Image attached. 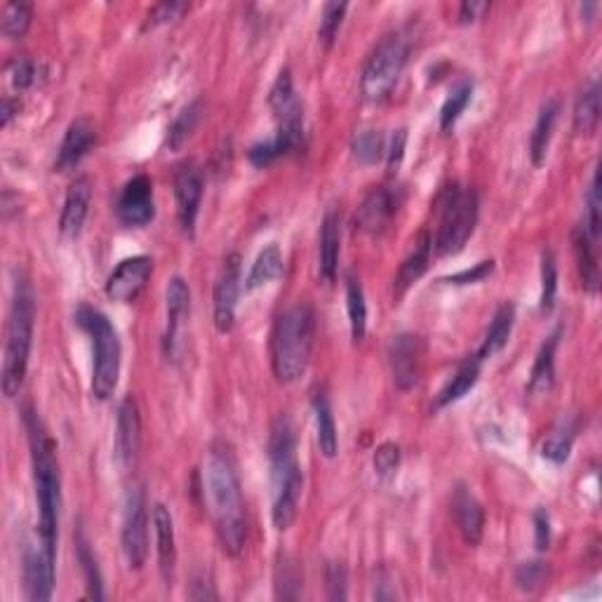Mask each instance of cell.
<instances>
[{
  "mask_svg": "<svg viewBox=\"0 0 602 602\" xmlns=\"http://www.w3.org/2000/svg\"><path fill=\"white\" fill-rule=\"evenodd\" d=\"M26 431H29L31 459H33V483H36L38 499V534L45 544L57 548V530H59V511H62V476H59V464L48 431L38 414L26 410L24 414Z\"/></svg>",
  "mask_w": 602,
  "mask_h": 602,
  "instance_id": "3",
  "label": "cell"
},
{
  "mask_svg": "<svg viewBox=\"0 0 602 602\" xmlns=\"http://www.w3.org/2000/svg\"><path fill=\"white\" fill-rule=\"evenodd\" d=\"M546 577H548L546 563H541V560H530V563H523L518 570H515V586L525 593H534L546 584Z\"/></svg>",
  "mask_w": 602,
  "mask_h": 602,
  "instance_id": "46",
  "label": "cell"
},
{
  "mask_svg": "<svg viewBox=\"0 0 602 602\" xmlns=\"http://www.w3.org/2000/svg\"><path fill=\"white\" fill-rule=\"evenodd\" d=\"M513 323H515V306L506 301V304H501L497 313H494L490 330H487V334H485L483 346H480V351L476 353L483 363L487 358L497 356V353L508 344V337H511V332H513Z\"/></svg>",
  "mask_w": 602,
  "mask_h": 602,
  "instance_id": "33",
  "label": "cell"
},
{
  "mask_svg": "<svg viewBox=\"0 0 602 602\" xmlns=\"http://www.w3.org/2000/svg\"><path fill=\"white\" fill-rule=\"evenodd\" d=\"M431 250H433V238L428 231H421L417 240H414L410 254L405 257V262L400 264L398 276H396V294L407 292V287L424 276L428 269V262H431Z\"/></svg>",
  "mask_w": 602,
  "mask_h": 602,
  "instance_id": "26",
  "label": "cell"
},
{
  "mask_svg": "<svg viewBox=\"0 0 602 602\" xmlns=\"http://www.w3.org/2000/svg\"><path fill=\"white\" fill-rule=\"evenodd\" d=\"M76 553H78V563L83 567L85 574V584H88V595L95 600L104 598V581H102V572H99L95 551H92L88 537H85L83 530L76 532Z\"/></svg>",
  "mask_w": 602,
  "mask_h": 602,
  "instance_id": "36",
  "label": "cell"
},
{
  "mask_svg": "<svg viewBox=\"0 0 602 602\" xmlns=\"http://www.w3.org/2000/svg\"><path fill=\"white\" fill-rule=\"evenodd\" d=\"M555 294H558V262L553 250L541 254V311H553Z\"/></svg>",
  "mask_w": 602,
  "mask_h": 602,
  "instance_id": "42",
  "label": "cell"
},
{
  "mask_svg": "<svg viewBox=\"0 0 602 602\" xmlns=\"http://www.w3.org/2000/svg\"><path fill=\"white\" fill-rule=\"evenodd\" d=\"M372 464L379 478H391L400 466V447L396 443L379 445L377 452H374Z\"/></svg>",
  "mask_w": 602,
  "mask_h": 602,
  "instance_id": "47",
  "label": "cell"
},
{
  "mask_svg": "<svg viewBox=\"0 0 602 602\" xmlns=\"http://www.w3.org/2000/svg\"><path fill=\"white\" fill-rule=\"evenodd\" d=\"M175 198L179 226L186 236H193L200 200H203V175L196 165H184L175 175Z\"/></svg>",
  "mask_w": 602,
  "mask_h": 602,
  "instance_id": "18",
  "label": "cell"
},
{
  "mask_svg": "<svg viewBox=\"0 0 602 602\" xmlns=\"http://www.w3.org/2000/svg\"><path fill=\"white\" fill-rule=\"evenodd\" d=\"M17 113H19V102H15V99H12V97H5L3 99V116H0V125L8 127L10 120L15 118Z\"/></svg>",
  "mask_w": 602,
  "mask_h": 602,
  "instance_id": "55",
  "label": "cell"
},
{
  "mask_svg": "<svg viewBox=\"0 0 602 602\" xmlns=\"http://www.w3.org/2000/svg\"><path fill=\"white\" fill-rule=\"evenodd\" d=\"M558 116H560V99L558 97L546 99L544 106L539 109L537 123H534L532 139H530V156L534 167L544 165L548 146H551L555 123H558Z\"/></svg>",
  "mask_w": 602,
  "mask_h": 602,
  "instance_id": "28",
  "label": "cell"
},
{
  "mask_svg": "<svg viewBox=\"0 0 602 602\" xmlns=\"http://www.w3.org/2000/svg\"><path fill=\"white\" fill-rule=\"evenodd\" d=\"M97 144V127L90 118H76L66 127V135L62 139V146L57 151L55 170L69 172L76 167L80 160L88 156L92 146Z\"/></svg>",
  "mask_w": 602,
  "mask_h": 602,
  "instance_id": "19",
  "label": "cell"
},
{
  "mask_svg": "<svg viewBox=\"0 0 602 602\" xmlns=\"http://www.w3.org/2000/svg\"><path fill=\"white\" fill-rule=\"evenodd\" d=\"M452 511H454V520H457L461 537H464L466 544L478 546L480 539H483V532H485V511H483V506H480V501L473 497V494L468 492L464 485H459L457 490H454Z\"/></svg>",
  "mask_w": 602,
  "mask_h": 602,
  "instance_id": "22",
  "label": "cell"
},
{
  "mask_svg": "<svg viewBox=\"0 0 602 602\" xmlns=\"http://www.w3.org/2000/svg\"><path fill=\"white\" fill-rule=\"evenodd\" d=\"M494 271V262L492 259H485V262H480L473 266V269H466L461 273H454V276L445 278L443 283H450V285H471V283H480V280H485L490 273Z\"/></svg>",
  "mask_w": 602,
  "mask_h": 602,
  "instance_id": "50",
  "label": "cell"
},
{
  "mask_svg": "<svg viewBox=\"0 0 602 602\" xmlns=\"http://www.w3.org/2000/svg\"><path fill=\"white\" fill-rule=\"evenodd\" d=\"M269 466L273 501L271 518L273 525L285 532L297 518L301 487H304V473H301L297 459V438H294V426L287 414H278L271 426Z\"/></svg>",
  "mask_w": 602,
  "mask_h": 602,
  "instance_id": "2",
  "label": "cell"
},
{
  "mask_svg": "<svg viewBox=\"0 0 602 602\" xmlns=\"http://www.w3.org/2000/svg\"><path fill=\"white\" fill-rule=\"evenodd\" d=\"M313 339H316V313L306 301L290 306L276 320L271 334V365L278 381L292 384L304 377L311 363Z\"/></svg>",
  "mask_w": 602,
  "mask_h": 602,
  "instance_id": "4",
  "label": "cell"
},
{
  "mask_svg": "<svg viewBox=\"0 0 602 602\" xmlns=\"http://www.w3.org/2000/svg\"><path fill=\"white\" fill-rule=\"evenodd\" d=\"M8 76L12 88L24 92L36 85L38 80V64L31 57H15L8 62Z\"/></svg>",
  "mask_w": 602,
  "mask_h": 602,
  "instance_id": "45",
  "label": "cell"
},
{
  "mask_svg": "<svg viewBox=\"0 0 602 602\" xmlns=\"http://www.w3.org/2000/svg\"><path fill=\"white\" fill-rule=\"evenodd\" d=\"M325 581H327V598L330 600H346L349 595V574L346 567L341 563H330L325 570Z\"/></svg>",
  "mask_w": 602,
  "mask_h": 602,
  "instance_id": "48",
  "label": "cell"
},
{
  "mask_svg": "<svg viewBox=\"0 0 602 602\" xmlns=\"http://www.w3.org/2000/svg\"><path fill=\"white\" fill-rule=\"evenodd\" d=\"M153 527H156V544H158V563L163 577L170 581L172 570L177 563V546H175V520H172L170 508L163 504L153 506Z\"/></svg>",
  "mask_w": 602,
  "mask_h": 602,
  "instance_id": "25",
  "label": "cell"
},
{
  "mask_svg": "<svg viewBox=\"0 0 602 602\" xmlns=\"http://www.w3.org/2000/svg\"><path fill=\"white\" fill-rule=\"evenodd\" d=\"M339 245H341V217L337 207H330L320 226V247H318V259H320V276L327 283H332L337 278L339 271Z\"/></svg>",
  "mask_w": 602,
  "mask_h": 602,
  "instance_id": "24",
  "label": "cell"
},
{
  "mask_svg": "<svg viewBox=\"0 0 602 602\" xmlns=\"http://www.w3.org/2000/svg\"><path fill=\"white\" fill-rule=\"evenodd\" d=\"M301 144H304V125H278L276 135L250 146L247 158L254 167H266L287 153L297 151Z\"/></svg>",
  "mask_w": 602,
  "mask_h": 602,
  "instance_id": "20",
  "label": "cell"
},
{
  "mask_svg": "<svg viewBox=\"0 0 602 602\" xmlns=\"http://www.w3.org/2000/svg\"><path fill=\"white\" fill-rule=\"evenodd\" d=\"M405 144H407V130H405V127H400V130H396V135L391 137V146H389V151H386V156H389V170L391 172H398L400 163H403Z\"/></svg>",
  "mask_w": 602,
  "mask_h": 602,
  "instance_id": "53",
  "label": "cell"
},
{
  "mask_svg": "<svg viewBox=\"0 0 602 602\" xmlns=\"http://www.w3.org/2000/svg\"><path fill=\"white\" fill-rule=\"evenodd\" d=\"M191 316V290L182 276H175L167 283V332L165 353L167 358H179V341H182L184 325Z\"/></svg>",
  "mask_w": 602,
  "mask_h": 602,
  "instance_id": "16",
  "label": "cell"
},
{
  "mask_svg": "<svg viewBox=\"0 0 602 602\" xmlns=\"http://www.w3.org/2000/svg\"><path fill=\"white\" fill-rule=\"evenodd\" d=\"M600 172H593L591 186H588V196H586V217L581 229H584L588 236L593 240L600 238Z\"/></svg>",
  "mask_w": 602,
  "mask_h": 602,
  "instance_id": "44",
  "label": "cell"
},
{
  "mask_svg": "<svg viewBox=\"0 0 602 602\" xmlns=\"http://www.w3.org/2000/svg\"><path fill=\"white\" fill-rule=\"evenodd\" d=\"M473 97V83L471 80H461V83H457V88H452L450 97L445 99L443 109H440V130H452L454 123L461 118V113H464V109L468 106V102H471Z\"/></svg>",
  "mask_w": 602,
  "mask_h": 602,
  "instance_id": "40",
  "label": "cell"
},
{
  "mask_svg": "<svg viewBox=\"0 0 602 602\" xmlns=\"http://www.w3.org/2000/svg\"><path fill=\"white\" fill-rule=\"evenodd\" d=\"M346 306H349V320H351V337L353 341H363L367 332V304L363 285L356 276L346 278Z\"/></svg>",
  "mask_w": 602,
  "mask_h": 602,
  "instance_id": "37",
  "label": "cell"
},
{
  "mask_svg": "<svg viewBox=\"0 0 602 602\" xmlns=\"http://www.w3.org/2000/svg\"><path fill=\"white\" fill-rule=\"evenodd\" d=\"M560 344V330H555L553 334H548L544 339V344L539 346L537 358H534L532 365V374H530V384H527V391L532 396H544L553 389L555 384V351H558Z\"/></svg>",
  "mask_w": 602,
  "mask_h": 602,
  "instance_id": "27",
  "label": "cell"
},
{
  "mask_svg": "<svg viewBox=\"0 0 602 602\" xmlns=\"http://www.w3.org/2000/svg\"><path fill=\"white\" fill-rule=\"evenodd\" d=\"M534 544H537V551H546L551 546V520L544 508L534 511Z\"/></svg>",
  "mask_w": 602,
  "mask_h": 602,
  "instance_id": "51",
  "label": "cell"
},
{
  "mask_svg": "<svg viewBox=\"0 0 602 602\" xmlns=\"http://www.w3.org/2000/svg\"><path fill=\"white\" fill-rule=\"evenodd\" d=\"M438 233L433 247L440 257L464 250L478 222V193L457 182L447 184L436 198Z\"/></svg>",
  "mask_w": 602,
  "mask_h": 602,
  "instance_id": "6",
  "label": "cell"
},
{
  "mask_svg": "<svg viewBox=\"0 0 602 602\" xmlns=\"http://www.w3.org/2000/svg\"><path fill=\"white\" fill-rule=\"evenodd\" d=\"M149 513H146V494L142 485L127 490L125 511H123V555L130 570H142L149 555Z\"/></svg>",
  "mask_w": 602,
  "mask_h": 602,
  "instance_id": "9",
  "label": "cell"
},
{
  "mask_svg": "<svg viewBox=\"0 0 602 602\" xmlns=\"http://www.w3.org/2000/svg\"><path fill=\"white\" fill-rule=\"evenodd\" d=\"M598 240H593L588 233L581 229L574 231V254H577L579 264V278L584 292L595 294L600 287V266H598Z\"/></svg>",
  "mask_w": 602,
  "mask_h": 602,
  "instance_id": "29",
  "label": "cell"
},
{
  "mask_svg": "<svg viewBox=\"0 0 602 602\" xmlns=\"http://www.w3.org/2000/svg\"><path fill=\"white\" fill-rule=\"evenodd\" d=\"M313 414H316V431H318V447L327 459H334L339 452V436H337V424H334V414L330 398L325 391L313 393Z\"/></svg>",
  "mask_w": 602,
  "mask_h": 602,
  "instance_id": "30",
  "label": "cell"
},
{
  "mask_svg": "<svg viewBox=\"0 0 602 602\" xmlns=\"http://www.w3.org/2000/svg\"><path fill=\"white\" fill-rule=\"evenodd\" d=\"M90 200H92L90 177H78L76 182L69 186V191H66L62 217H59V231H62L64 238L80 236V231H83V224L90 212Z\"/></svg>",
  "mask_w": 602,
  "mask_h": 602,
  "instance_id": "21",
  "label": "cell"
},
{
  "mask_svg": "<svg viewBox=\"0 0 602 602\" xmlns=\"http://www.w3.org/2000/svg\"><path fill=\"white\" fill-rule=\"evenodd\" d=\"M153 273V259L146 254L127 257L120 262L106 280V297L116 304H132L149 283Z\"/></svg>",
  "mask_w": 602,
  "mask_h": 602,
  "instance_id": "14",
  "label": "cell"
},
{
  "mask_svg": "<svg viewBox=\"0 0 602 602\" xmlns=\"http://www.w3.org/2000/svg\"><path fill=\"white\" fill-rule=\"evenodd\" d=\"M346 10H349V5L346 3H325L323 15H320L318 38L323 40V45H327V48H332L334 38H337V33L341 29V22H344Z\"/></svg>",
  "mask_w": 602,
  "mask_h": 602,
  "instance_id": "43",
  "label": "cell"
},
{
  "mask_svg": "<svg viewBox=\"0 0 602 602\" xmlns=\"http://www.w3.org/2000/svg\"><path fill=\"white\" fill-rule=\"evenodd\" d=\"M240 254H229L224 259L222 271H219L217 283H214V327L226 334L236 325V306L240 297Z\"/></svg>",
  "mask_w": 602,
  "mask_h": 602,
  "instance_id": "11",
  "label": "cell"
},
{
  "mask_svg": "<svg viewBox=\"0 0 602 602\" xmlns=\"http://www.w3.org/2000/svg\"><path fill=\"white\" fill-rule=\"evenodd\" d=\"M400 193L389 186H377L367 193L363 205L356 212V229L367 236H381L389 231V226L400 207Z\"/></svg>",
  "mask_w": 602,
  "mask_h": 602,
  "instance_id": "15",
  "label": "cell"
},
{
  "mask_svg": "<svg viewBox=\"0 0 602 602\" xmlns=\"http://www.w3.org/2000/svg\"><path fill=\"white\" fill-rule=\"evenodd\" d=\"M389 365L396 389L412 391L419 384L421 367H424V346L417 334L403 332L391 339Z\"/></svg>",
  "mask_w": 602,
  "mask_h": 602,
  "instance_id": "12",
  "label": "cell"
},
{
  "mask_svg": "<svg viewBox=\"0 0 602 602\" xmlns=\"http://www.w3.org/2000/svg\"><path fill=\"white\" fill-rule=\"evenodd\" d=\"M22 574H24V593L31 602H48L55 591V563H57V548H52L40 539H31L24 546L22 558Z\"/></svg>",
  "mask_w": 602,
  "mask_h": 602,
  "instance_id": "10",
  "label": "cell"
},
{
  "mask_svg": "<svg viewBox=\"0 0 602 602\" xmlns=\"http://www.w3.org/2000/svg\"><path fill=\"white\" fill-rule=\"evenodd\" d=\"M410 50L412 43L403 31H393L379 40V45L367 59L363 78H360V90H363L367 102H381L391 95L407 59H410Z\"/></svg>",
  "mask_w": 602,
  "mask_h": 602,
  "instance_id": "8",
  "label": "cell"
},
{
  "mask_svg": "<svg viewBox=\"0 0 602 602\" xmlns=\"http://www.w3.org/2000/svg\"><path fill=\"white\" fill-rule=\"evenodd\" d=\"M116 214L120 224L127 229H142V226L151 224V219L156 217V200H153V182L149 177L137 175L123 186Z\"/></svg>",
  "mask_w": 602,
  "mask_h": 602,
  "instance_id": "13",
  "label": "cell"
},
{
  "mask_svg": "<svg viewBox=\"0 0 602 602\" xmlns=\"http://www.w3.org/2000/svg\"><path fill=\"white\" fill-rule=\"evenodd\" d=\"M203 497L224 553L240 555L247 541L245 501L231 447L214 443L203 468Z\"/></svg>",
  "mask_w": 602,
  "mask_h": 602,
  "instance_id": "1",
  "label": "cell"
},
{
  "mask_svg": "<svg viewBox=\"0 0 602 602\" xmlns=\"http://www.w3.org/2000/svg\"><path fill=\"white\" fill-rule=\"evenodd\" d=\"M139 445H142V419H139L137 400L127 396L118 407V426H116V459L123 471L135 468L139 457Z\"/></svg>",
  "mask_w": 602,
  "mask_h": 602,
  "instance_id": "17",
  "label": "cell"
},
{
  "mask_svg": "<svg viewBox=\"0 0 602 602\" xmlns=\"http://www.w3.org/2000/svg\"><path fill=\"white\" fill-rule=\"evenodd\" d=\"M280 271H283V252H280V247L276 243H271L269 247H264V250L259 252L257 259H254L250 276L245 280V290L254 292L262 285H269L271 280H276L280 276Z\"/></svg>",
  "mask_w": 602,
  "mask_h": 602,
  "instance_id": "34",
  "label": "cell"
},
{
  "mask_svg": "<svg viewBox=\"0 0 602 602\" xmlns=\"http://www.w3.org/2000/svg\"><path fill=\"white\" fill-rule=\"evenodd\" d=\"M76 323L90 334L92 339V396L97 400H109L118 386L120 377V339L116 327L99 309L80 306Z\"/></svg>",
  "mask_w": 602,
  "mask_h": 602,
  "instance_id": "7",
  "label": "cell"
},
{
  "mask_svg": "<svg viewBox=\"0 0 602 602\" xmlns=\"http://www.w3.org/2000/svg\"><path fill=\"white\" fill-rule=\"evenodd\" d=\"M184 10H186L184 3H158V5H153L149 15H146L144 29H153V26L172 22V19H177Z\"/></svg>",
  "mask_w": 602,
  "mask_h": 602,
  "instance_id": "49",
  "label": "cell"
},
{
  "mask_svg": "<svg viewBox=\"0 0 602 602\" xmlns=\"http://www.w3.org/2000/svg\"><path fill=\"white\" fill-rule=\"evenodd\" d=\"M269 106L278 125H304V109H301L297 92H294L290 69L278 73L276 83H273L269 92Z\"/></svg>",
  "mask_w": 602,
  "mask_h": 602,
  "instance_id": "23",
  "label": "cell"
},
{
  "mask_svg": "<svg viewBox=\"0 0 602 602\" xmlns=\"http://www.w3.org/2000/svg\"><path fill=\"white\" fill-rule=\"evenodd\" d=\"M574 436H577V424L572 419H563L558 426L548 433V438L541 445V454L544 459L551 461V464H565L570 459L572 445H574Z\"/></svg>",
  "mask_w": 602,
  "mask_h": 602,
  "instance_id": "35",
  "label": "cell"
},
{
  "mask_svg": "<svg viewBox=\"0 0 602 602\" xmlns=\"http://www.w3.org/2000/svg\"><path fill=\"white\" fill-rule=\"evenodd\" d=\"M33 19V5L24 3V0H8L3 3V19H0V29H3L5 38L19 40L24 38V33L29 31Z\"/></svg>",
  "mask_w": 602,
  "mask_h": 602,
  "instance_id": "38",
  "label": "cell"
},
{
  "mask_svg": "<svg viewBox=\"0 0 602 602\" xmlns=\"http://www.w3.org/2000/svg\"><path fill=\"white\" fill-rule=\"evenodd\" d=\"M600 125V85L591 80V85L579 92L577 104H574V132L577 135L591 137L598 132Z\"/></svg>",
  "mask_w": 602,
  "mask_h": 602,
  "instance_id": "32",
  "label": "cell"
},
{
  "mask_svg": "<svg viewBox=\"0 0 602 602\" xmlns=\"http://www.w3.org/2000/svg\"><path fill=\"white\" fill-rule=\"evenodd\" d=\"M278 581H280V584H276V586H278L280 598L285 595L287 586H299V581H301L299 574H297V567H294V563H290V558H287V555H283V558H280V563H278Z\"/></svg>",
  "mask_w": 602,
  "mask_h": 602,
  "instance_id": "54",
  "label": "cell"
},
{
  "mask_svg": "<svg viewBox=\"0 0 602 602\" xmlns=\"http://www.w3.org/2000/svg\"><path fill=\"white\" fill-rule=\"evenodd\" d=\"M353 158L358 160L360 165H374L384 158L386 153V144H384V135L379 130H363L353 137L351 144Z\"/></svg>",
  "mask_w": 602,
  "mask_h": 602,
  "instance_id": "41",
  "label": "cell"
},
{
  "mask_svg": "<svg viewBox=\"0 0 602 602\" xmlns=\"http://www.w3.org/2000/svg\"><path fill=\"white\" fill-rule=\"evenodd\" d=\"M200 116H203V102H200V99H196V102H191L186 109H182V113L175 118V123H172L170 130H167V146H170V151H179L186 142H189L193 130L198 127Z\"/></svg>",
  "mask_w": 602,
  "mask_h": 602,
  "instance_id": "39",
  "label": "cell"
},
{
  "mask_svg": "<svg viewBox=\"0 0 602 602\" xmlns=\"http://www.w3.org/2000/svg\"><path fill=\"white\" fill-rule=\"evenodd\" d=\"M33 320H36V299H33L29 278L19 273L12 287L8 330H5L3 393L8 398H15L24 384L33 341Z\"/></svg>",
  "mask_w": 602,
  "mask_h": 602,
  "instance_id": "5",
  "label": "cell"
},
{
  "mask_svg": "<svg viewBox=\"0 0 602 602\" xmlns=\"http://www.w3.org/2000/svg\"><path fill=\"white\" fill-rule=\"evenodd\" d=\"M487 12H490V3L485 0H471V3H461L459 12H457V22L459 24H471L483 19Z\"/></svg>",
  "mask_w": 602,
  "mask_h": 602,
  "instance_id": "52",
  "label": "cell"
},
{
  "mask_svg": "<svg viewBox=\"0 0 602 602\" xmlns=\"http://www.w3.org/2000/svg\"><path fill=\"white\" fill-rule=\"evenodd\" d=\"M480 365H483V360H480L478 356L466 358L464 363L457 367V372L452 374V379L443 386V391L438 393L436 407H447V405L457 403V400L464 398L466 393L478 384Z\"/></svg>",
  "mask_w": 602,
  "mask_h": 602,
  "instance_id": "31",
  "label": "cell"
}]
</instances>
